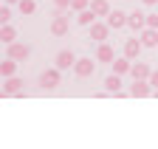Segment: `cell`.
Returning a JSON list of instances; mask_svg holds the SVG:
<instances>
[{
  "instance_id": "obj_1",
  "label": "cell",
  "mask_w": 158,
  "mask_h": 149,
  "mask_svg": "<svg viewBox=\"0 0 158 149\" xmlns=\"http://www.w3.org/2000/svg\"><path fill=\"white\" fill-rule=\"evenodd\" d=\"M59 68H48V70H43L40 73V87H45V90H54L56 84H59Z\"/></svg>"
},
{
  "instance_id": "obj_2",
  "label": "cell",
  "mask_w": 158,
  "mask_h": 149,
  "mask_svg": "<svg viewBox=\"0 0 158 149\" xmlns=\"http://www.w3.org/2000/svg\"><path fill=\"white\" fill-rule=\"evenodd\" d=\"M93 70H96V62L93 59H76V65H73V73H76L79 79L93 76Z\"/></svg>"
},
{
  "instance_id": "obj_3",
  "label": "cell",
  "mask_w": 158,
  "mask_h": 149,
  "mask_svg": "<svg viewBox=\"0 0 158 149\" xmlns=\"http://www.w3.org/2000/svg\"><path fill=\"white\" fill-rule=\"evenodd\" d=\"M51 34H54V37H65V34H68V17H62V11H54Z\"/></svg>"
},
{
  "instance_id": "obj_4",
  "label": "cell",
  "mask_w": 158,
  "mask_h": 149,
  "mask_svg": "<svg viewBox=\"0 0 158 149\" xmlns=\"http://www.w3.org/2000/svg\"><path fill=\"white\" fill-rule=\"evenodd\" d=\"M150 93H152L150 79H135L133 87H130V96H135V99H144V96H150Z\"/></svg>"
},
{
  "instance_id": "obj_5",
  "label": "cell",
  "mask_w": 158,
  "mask_h": 149,
  "mask_svg": "<svg viewBox=\"0 0 158 149\" xmlns=\"http://www.w3.org/2000/svg\"><path fill=\"white\" fill-rule=\"evenodd\" d=\"M127 23H130V14L118 11V9H113V11L107 14V25H110V28H124Z\"/></svg>"
},
{
  "instance_id": "obj_6",
  "label": "cell",
  "mask_w": 158,
  "mask_h": 149,
  "mask_svg": "<svg viewBox=\"0 0 158 149\" xmlns=\"http://www.w3.org/2000/svg\"><path fill=\"white\" fill-rule=\"evenodd\" d=\"M9 57L17 59V62H20V59H28V57H31V48H28L26 42H11V45H9Z\"/></svg>"
},
{
  "instance_id": "obj_7",
  "label": "cell",
  "mask_w": 158,
  "mask_h": 149,
  "mask_svg": "<svg viewBox=\"0 0 158 149\" xmlns=\"http://www.w3.org/2000/svg\"><path fill=\"white\" fill-rule=\"evenodd\" d=\"M107 34H110L107 23H93L90 25V40H96V42H107Z\"/></svg>"
},
{
  "instance_id": "obj_8",
  "label": "cell",
  "mask_w": 158,
  "mask_h": 149,
  "mask_svg": "<svg viewBox=\"0 0 158 149\" xmlns=\"http://www.w3.org/2000/svg\"><path fill=\"white\" fill-rule=\"evenodd\" d=\"M141 48H144V42H141V37H133V40H127V42H124V57L135 59L138 53H141Z\"/></svg>"
},
{
  "instance_id": "obj_9",
  "label": "cell",
  "mask_w": 158,
  "mask_h": 149,
  "mask_svg": "<svg viewBox=\"0 0 158 149\" xmlns=\"http://www.w3.org/2000/svg\"><path fill=\"white\" fill-rule=\"evenodd\" d=\"M113 59H116V51L107 42H99V48H96V62H110L113 65Z\"/></svg>"
},
{
  "instance_id": "obj_10",
  "label": "cell",
  "mask_w": 158,
  "mask_h": 149,
  "mask_svg": "<svg viewBox=\"0 0 158 149\" xmlns=\"http://www.w3.org/2000/svg\"><path fill=\"white\" fill-rule=\"evenodd\" d=\"M54 62H56V68H59V70H68V68H73V65H76V57H73L71 51H59Z\"/></svg>"
},
{
  "instance_id": "obj_11",
  "label": "cell",
  "mask_w": 158,
  "mask_h": 149,
  "mask_svg": "<svg viewBox=\"0 0 158 149\" xmlns=\"http://www.w3.org/2000/svg\"><path fill=\"white\" fill-rule=\"evenodd\" d=\"M23 90V79H17V76H9L3 82V96H17V93Z\"/></svg>"
},
{
  "instance_id": "obj_12",
  "label": "cell",
  "mask_w": 158,
  "mask_h": 149,
  "mask_svg": "<svg viewBox=\"0 0 158 149\" xmlns=\"http://www.w3.org/2000/svg\"><path fill=\"white\" fill-rule=\"evenodd\" d=\"M130 76H133V79H150V76H152V68H150L147 62H133Z\"/></svg>"
},
{
  "instance_id": "obj_13",
  "label": "cell",
  "mask_w": 158,
  "mask_h": 149,
  "mask_svg": "<svg viewBox=\"0 0 158 149\" xmlns=\"http://www.w3.org/2000/svg\"><path fill=\"white\" fill-rule=\"evenodd\" d=\"M133 70V59L130 57H122V59H113V73H118V76H124V73Z\"/></svg>"
},
{
  "instance_id": "obj_14",
  "label": "cell",
  "mask_w": 158,
  "mask_h": 149,
  "mask_svg": "<svg viewBox=\"0 0 158 149\" xmlns=\"http://www.w3.org/2000/svg\"><path fill=\"white\" fill-rule=\"evenodd\" d=\"M141 42H144V48H155L158 45V28H144L141 31Z\"/></svg>"
},
{
  "instance_id": "obj_15",
  "label": "cell",
  "mask_w": 158,
  "mask_h": 149,
  "mask_svg": "<svg viewBox=\"0 0 158 149\" xmlns=\"http://www.w3.org/2000/svg\"><path fill=\"white\" fill-rule=\"evenodd\" d=\"M127 25L135 28V31H144V28H147V14H141V11L135 9V11L130 14V23H127Z\"/></svg>"
},
{
  "instance_id": "obj_16",
  "label": "cell",
  "mask_w": 158,
  "mask_h": 149,
  "mask_svg": "<svg viewBox=\"0 0 158 149\" xmlns=\"http://www.w3.org/2000/svg\"><path fill=\"white\" fill-rule=\"evenodd\" d=\"M14 73H17V59L6 57L3 62H0V76H3V79H9V76H14Z\"/></svg>"
},
{
  "instance_id": "obj_17",
  "label": "cell",
  "mask_w": 158,
  "mask_h": 149,
  "mask_svg": "<svg viewBox=\"0 0 158 149\" xmlns=\"http://www.w3.org/2000/svg\"><path fill=\"white\" fill-rule=\"evenodd\" d=\"M99 20V14L93 11V9H85V11H79V17H76V23L79 25H93Z\"/></svg>"
},
{
  "instance_id": "obj_18",
  "label": "cell",
  "mask_w": 158,
  "mask_h": 149,
  "mask_svg": "<svg viewBox=\"0 0 158 149\" xmlns=\"http://www.w3.org/2000/svg\"><path fill=\"white\" fill-rule=\"evenodd\" d=\"M90 9L99 14V17H107L113 9H110V3H107V0H90Z\"/></svg>"
},
{
  "instance_id": "obj_19",
  "label": "cell",
  "mask_w": 158,
  "mask_h": 149,
  "mask_svg": "<svg viewBox=\"0 0 158 149\" xmlns=\"http://www.w3.org/2000/svg\"><path fill=\"white\" fill-rule=\"evenodd\" d=\"M105 90H107V93H118V90H122V76H118V73L107 76V79H105Z\"/></svg>"
},
{
  "instance_id": "obj_20",
  "label": "cell",
  "mask_w": 158,
  "mask_h": 149,
  "mask_svg": "<svg viewBox=\"0 0 158 149\" xmlns=\"http://www.w3.org/2000/svg\"><path fill=\"white\" fill-rule=\"evenodd\" d=\"M17 9H20V14H23V17H31V14L37 11V0H20Z\"/></svg>"
},
{
  "instance_id": "obj_21",
  "label": "cell",
  "mask_w": 158,
  "mask_h": 149,
  "mask_svg": "<svg viewBox=\"0 0 158 149\" xmlns=\"http://www.w3.org/2000/svg\"><path fill=\"white\" fill-rule=\"evenodd\" d=\"M0 40H3L6 45H11V42H17V31H14V28H11L9 23H6L3 28H0Z\"/></svg>"
},
{
  "instance_id": "obj_22",
  "label": "cell",
  "mask_w": 158,
  "mask_h": 149,
  "mask_svg": "<svg viewBox=\"0 0 158 149\" xmlns=\"http://www.w3.org/2000/svg\"><path fill=\"white\" fill-rule=\"evenodd\" d=\"M9 20H11V9H9V3H6L3 9H0V25H6Z\"/></svg>"
},
{
  "instance_id": "obj_23",
  "label": "cell",
  "mask_w": 158,
  "mask_h": 149,
  "mask_svg": "<svg viewBox=\"0 0 158 149\" xmlns=\"http://www.w3.org/2000/svg\"><path fill=\"white\" fill-rule=\"evenodd\" d=\"M71 9H73V11H85V9H90V0H73Z\"/></svg>"
},
{
  "instance_id": "obj_24",
  "label": "cell",
  "mask_w": 158,
  "mask_h": 149,
  "mask_svg": "<svg viewBox=\"0 0 158 149\" xmlns=\"http://www.w3.org/2000/svg\"><path fill=\"white\" fill-rule=\"evenodd\" d=\"M71 3L73 0H54V11H65V9H71Z\"/></svg>"
},
{
  "instance_id": "obj_25",
  "label": "cell",
  "mask_w": 158,
  "mask_h": 149,
  "mask_svg": "<svg viewBox=\"0 0 158 149\" xmlns=\"http://www.w3.org/2000/svg\"><path fill=\"white\" fill-rule=\"evenodd\" d=\"M147 25L150 28H158V14H147Z\"/></svg>"
},
{
  "instance_id": "obj_26",
  "label": "cell",
  "mask_w": 158,
  "mask_h": 149,
  "mask_svg": "<svg viewBox=\"0 0 158 149\" xmlns=\"http://www.w3.org/2000/svg\"><path fill=\"white\" fill-rule=\"evenodd\" d=\"M150 84H152V87H158V70H152V76H150Z\"/></svg>"
},
{
  "instance_id": "obj_27",
  "label": "cell",
  "mask_w": 158,
  "mask_h": 149,
  "mask_svg": "<svg viewBox=\"0 0 158 149\" xmlns=\"http://www.w3.org/2000/svg\"><path fill=\"white\" fill-rule=\"evenodd\" d=\"M144 3H147V6H155V3H158V0H144Z\"/></svg>"
},
{
  "instance_id": "obj_28",
  "label": "cell",
  "mask_w": 158,
  "mask_h": 149,
  "mask_svg": "<svg viewBox=\"0 0 158 149\" xmlns=\"http://www.w3.org/2000/svg\"><path fill=\"white\" fill-rule=\"evenodd\" d=\"M6 3H9V6H11V3H20V0H6Z\"/></svg>"
}]
</instances>
